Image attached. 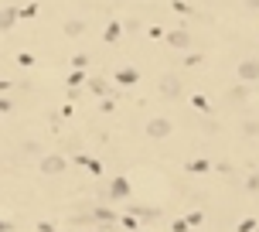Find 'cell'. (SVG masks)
Listing matches in <instances>:
<instances>
[{
  "label": "cell",
  "instance_id": "1",
  "mask_svg": "<svg viewBox=\"0 0 259 232\" xmlns=\"http://www.w3.org/2000/svg\"><path fill=\"white\" fill-rule=\"evenodd\" d=\"M147 133H150V137H157V140H160V137H167V133H170V120H164V116L150 120V123H147Z\"/></svg>",
  "mask_w": 259,
  "mask_h": 232
},
{
  "label": "cell",
  "instance_id": "2",
  "mask_svg": "<svg viewBox=\"0 0 259 232\" xmlns=\"http://www.w3.org/2000/svg\"><path fill=\"white\" fill-rule=\"evenodd\" d=\"M160 92H164L167 99H178V96H181V82H178L174 75H164L160 79Z\"/></svg>",
  "mask_w": 259,
  "mask_h": 232
},
{
  "label": "cell",
  "instance_id": "3",
  "mask_svg": "<svg viewBox=\"0 0 259 232\" xmlns=\"http://www.w3.org/2000/svg\"><path fill=\"white\" fill-rule=\"evenodd\" d=\"M239 75L246 79V82H252V79H259V62H256V58H246V62L239 65Z\"/></svg>",
  "mask_w": 259,
  "mask_h": 232
},
{
  "label": "cell",
  "instance_id": "4",
  "mask_svg": "<svg viewBox=\"0 0 259 232\" xmlns=\"http://www.w3.org/2000/svg\"><path fill=\"white\" fill-rule=\"evenodd\" d=\"M41 171H45V174H58V171H65V161L62 157H45V161H41Z\"/></svg>",
  "mask_w": 259,
  "mask_h": 232
},
{
  "label": "cell",
  "instance_id": "5",
  "mask_svg": "<svg viewBox=\"0 0 259 232\" xmlns=\"http://www.w3.org/2000/svg\"><path fill=\"white\" fill-rule=\"evenodd\" d=\"M167 41L174 45V48H188V45H191V38H188V31H174V34H167Z\"/></svg>",
  "mask_w": 259,
  "mask_h": 232
},
{
  "label": "cell",
  "instance_id": "6",
  "mask_svg": "<svg viewBox=\"0 0 259 232\" xmlns=\"http://www.w3.org/2000/svg\"><path fill=\"white\" fill-rule=\"evenodd\" d=\"M109 195H113V198H126V195H130V184L123 178H116V181H113V188H109Z\"/></svg>",
  "mask_w": 259,
  "mask_h": 232
},
{
  "label": "cell",
  "instance_id": "7",
  "mask_svg": "<svg viewBox=\"0 0 259 232\" xmlns=\"http://www.w3.org/2000/svg\"><path fill=\"white\" fill-rule=\"evenodd\" d=\"M229 99H232V103H246V99H249V89H246V86H235V89L229 92Z\"/></svg>",
  "mask_w": 259,
  "mask_h": 232
},
{
  "label": "cell",
  "instance_id": "8",
  "mask_svg": "<svg viewBox=\"0 0 259 232\" xmlns=\"http://www.w3.org/2000/svg\"><path fill=\"white\" fill-rule=\"evenodd\" d=\"M14 21V11H0V27H7Z\"/></svg>",
  "mask_w": 259,
  "mask_h": 232
},
{
  "label": "cell",
  "instance_id": "9",
  "mask_svg": "<svg viewBox=\"0 0 259 232\" xmlns=\"http://www.w3.org/2000/svg\"><path fill=\"white\" fill-rule=\"evenodd\" d=\"M119 79H123V82H137V72H133V68H126V72H119Z\"/></svg>",
  "mask_w": 259,
  "mask_h": 232
},
{
  "label": "cell",
  "instance_id": "10",
  "mask_svg": "<svg viewBox=\"0 0 259 232\" xmlns=\"http://www.w3.org/2000/svg\"><path fill=\"white\" fill-rule=\"evenodd\" d=\"M249 188H252V191L259 188V174H252V178H249Z\"/></svg>",
  "mask_w": 259,
  "mask_h": 232
},
{
  "label": "cell",
  "instance_id": "11",
  "mask_svg": "<svg viewBox=\"0 0 259 232\" xmlns=\"http://www.w3.org/2000/svg\"><path fill=\"white\" fill-rule=\"evenodd\" d=\"M249 7H252V11H259V0H246Z\"/></svg>",
  "mask_w": 259,
  "mask_h": 232
}]
</instances>
